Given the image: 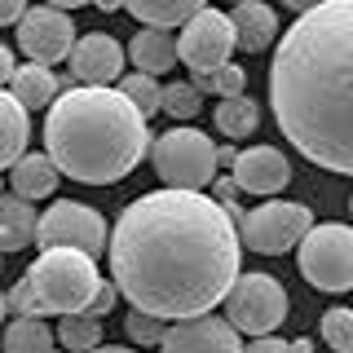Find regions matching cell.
<instances>
[{"label": "cell", "instance_id": "ba28073f", "mask_svg": "<svg viewBox=\"0 0 353 353\" xmlns=\"http://www.w3.org/2000/svg\"><path fill=\"white\" fill-rule=\"evenodd\" d=\"M309 225H314V212H309L305 203L265 199L261 208L243 212L239 234H243V243H248L252 252H261V256H283V252H292L296 243L309 234Z\"/></svg>", "mask_w": 353, "mask_h": 353}, {"label": "cell", "instance_id": "4dcf8cb0", "mask_svg": "<svg viewBox=\"0 0 353 353\" xmlns=\"http://www.w3.org/2000/svg\"><path fill=\"white\" fill-rule=\"evenodd\" d=\"M243 353H292V345H287V340H274V336H256Z\"/></svg>", "mask_w": 353, "mask_h": 353}, {"label": "cell", "instance_id": "52a82bcc", "mask_svg": "<svg viewBox=\"0 0 353 353\" xmlns=\"http://www.w3.org/2000/svg\"><path fill=\"white\" fill-rule=\"evenodd\" d=\"M287 309H292V301H287L283 283L274 274H239L225 292V318L239 327V336L243 331L248 336H270L287 318Z\"/></svg>", "mask_w": 353, "mask_h": 353}, {"label": "cell", "instance_id": "5b68a950", "mask_svg": "<svg viewBox=\"0 0 353 353\" xmlns=\"http://www.w3.org/2000/svg\"><path fill=\"white\" fill-rule=\"evenodd\" d=\"M150 159L163 185L172 190H203L216 176V146L208 132L190 124H172L163 137L150 141Z\"/></svg>", "mask_w": 353, "mask_h": 353}, {"label": "cell", "instance_id": "74e56055", "mask_svg": "<svg viewBox=\"0 0 353 353\" xmlns=\"http://www.w3.org/2000/svg\"><path fill=\"white\" fill-rule=\"evenodd\" d=\"M88 353H132V349H124V345H97V349H88Z\"/></svg>", "mask_w": 353, "mask_h": 353}, {"label": "cell", "instance_id": "f1b7e54d", "mask_svg": "<svg viewBox=\"0 0 353 353\" xmlns=\"http://www.w3.org/2000/svg\"><path fill=\"white\" fill-rule=\"evenodd\" d=\"M212 93L216 97H234V93H243L248 88V71L243 66H234V62H221V66H212Z\"/></svg>", "mask_w": 353, "mask_h": 353}, {"label": "cell", "instance_id": "e0dca14e", "mask_svg": "<svg viewBox=\"0 0 353 353\" xmlns=\"http://www.w3.org/2000/svg\"><path fill=\"white\" fill-rule=\"evenodd\" d=\"M58 181H62V172H58V163L49 159V154H27L22 150L14 163H9V185H14V194L22 199H49L53 190H58Z\"/></svg>", "mask_w": 353, "mask_h": 353}, {"label": "cell", "instance_id": "9a60e30c", "mask_svg": "<svg viewBox=\"0 0 353 353\" xmlns=\"http://www.w3.org/2000/svg\"><path fill=\"white\" fill-rule=\"evenodd\" d=\"M230 27H234V49L243 53H265L279 40V14L261 0H239L230 9Z\"/></svg>", "mask_w": 353, "mask_h": 353}, {"label": "cell", "instance_id": "b9f144b4", "mask_svg": "<svg viewBox=\"0 0 353 353\" xmlns=\"http://www.w3.org/2000/svg\"><path fill=\"white\" fill-rule=\"evenodd\" d=\"M49 353H53V349H49ZM66 353H71V349H66Z\"/></svg>", "mask_w": 353, "mask_h": 353}, {"label": "cell", "instance_id": "836d02e7", "mask_svg": "<svg viewBox=\"0 0 353 353\" xmlns=\"http://www.w3.org/2000/svg\"><path fill=\"white\" fill-rule=\"evenodd\" d=\"M44 5H58V9H80V5H93V0H44Z\"/></svg>", "mask_w": 353, "mask_h": 353}, {"label": "cell", "instance_id": "4316f807", "mask_svg": "<svg viewBox=\"0 0 353 353\" xmlns=\"http://www.w3.org/2000/svg\"><path fill=\"white\" fill-rule=\"evenodd\" d=\"M323 345L331 353H353V309H327L323 314Z\"/></svg>", "mask_w": 353, "mask_h": 353}, {"label": "cell", "instance_id": "e575fe53", "mask_svg": "<svg viewBox=\"0 0 353 353\" xmlns=\"http://www.w3.org/2000/svg\"><path fill=\"white\" fill-rule=\"evenodd\" d=\"M97 9H102V14H115V9H124V0H93Z\"/></svg>", "mask_w": 353, "mask_h": 353}, {"label": "cell", "instance_id": "30bf717a", "mask_svg": "<svg viewBox=\"0 0 353 353\" xmlns=\"http://www.w3.org/2000/svg\"><path fill=\"white\" fill-rule=\"evenodd\" d=\"M75 27H71V14L58 5H36L18 18V49L27 53V62H40V66H53L62 58H71L75 49Z\"/></svg>", "mask_w": 353, "mask_h": 353}, {"label": "cell", "instance_id": "f35d334b", "mask_svg": "<svg viewBox=\"0 0 353 353\" xmlns=\"http://www.w3.org/2000/svg\"><path fill=\"white\" fill-rule=\"evenodd\" d=\"M292 353H314V340H292Z\"/></svg>", "mask_w": 353, "mask_h": 353}, {"label": "cell", "instance_id": "3957f363", "mask_svg": "<svg viewBox=\"0 0 353 353\" xmlns=\"http://www.w3.org/2000/svg\"><path fill=\"white\" fill-rule=\"evenodd\" d=\"M146 115L115 84L62 88L44 119V146L62 176L84 185H115L150 150Z\"/></svg>", "mask_w": 353, "mask_h": 353}, {"label": "cell", "instance_id": "8992f818", "mask_svg": "<svg viewBox=\"0 0 353 353\" xmlns=\"http://www.w3.org/2000/svg\"><path fill=\"white\" fill-rule=\"evenodd\" d=\"M296 261L309 287L353 292V225H340V221L309 225V234L296 243Z\"/></svg>", "mask_w": 353, "mask_h": 353}, {"label": "cell", "instance_id": "d4e9b609", "mask_svg": "<svg viewBox=\"0 0 353 353\" xmlns=\"http://www.w3.org/2000/svg\"><path fill=\"white\" fill-rule=\"evenodd\" d=\"M119 93L128 97L132 106L141 110V115H159V102H163V84L154 80V75H146V71H132V75H119Z\"/></svg>", "mask_w": 353, "mask_h": 353}, {"label": "cell", "instance_id": "7a4b0ae2", "mask_svg": "<svg viewBox=\"0 0 353 353\" xmlns=\"http://www.w3.org/2000/svg\"><path fill=\"white\" fill-rule=\"evenodd\" d=\"M270 106L309 163L353 176V0H318L279 36Z\"/></svg>", "mask_w": 353, "mask_h": 353}, {"label": "cell", "instance_id": "d6a6232c", "mask_svg": "<svg viewBox=\"0 0 353 353\" xmlns=\"http://www.w3.org/2000/svg\"><path fill=\"white\" fill-rule=\"evenodd\" d=\"M14 71H18V62H14V53L0 44V88H9V80H14Z\"/></svg>", "mask_w": 353, "mask_h": 353}, {"label": "cell", "instance_id": "d590c367", "mask_svg": "<svg viewBox=\"0 0 353 353\" xmlns=\"http://www.w3.org/2000/svg\"><path fill=\"white\" fill-rule=\"evenodd\" d=\"M283 5H287V9H296V14H305V9H314L318 0H283Z\"/></svg>", "mask_w": 353, "mask_h": 353}, {"label": "cell", "instance_id": "8d00e7d4", "mask_svg": "<svg viewBox=\"0 0 353 353\" xmlns=\"http://www.w3.org/2000/svg\"><path fill=\"white\" fill-rule=\"evenodd\" d=\"M234 154H239V150H230V146H216V163H234Z\"/></svg>", "mask_w": 353, "mask_h": 353}, {"label": "cell", "instance_id": "1f68e13d", "mask_svg": "<svg viewBox=\"0 0 353 353\" xmlns=\"http://www.w3.org/2000/svg\"><path fill=\"white\" fill-rule=\"evenodd\" d=\"M22 14H27V0H0V27L18 22Z\"/></svg>", "mask_w": 353, "mask_h": 353}, {"label": "cell", "instance_id": "7bdbcfd3", "mask_svg": "<svg viewBox=\"0 0 353 353\" xmlns=\"http://www.w3.org/2000/svg\"><path fill=\"white\" fill-rule=\"evenodd\" d=\"M234 5H239V0H234Z\"/></svg>", "mask_w": 353, "mask_h": 353}, {"label": "cell", "instance_id": "7c38bea8", "mask_svg": "<svg viewBox=\"0 0 353 353\" xmlns=\"http://www.w3.org/2000/svg\"><path fill=\"white\" fill-rule=\"evenodd\" d=\"M163 353H243L239 327L230 318H176L172 327H163L159 340Z\"/></svg>", "mask_w": 353, "mask_h": 353}, {"label": "cell", "instance_id": "484cf974", "mask_svg": "<svg viewBox=\"0 0 353 353\" xmlns=\"http://www.w3.org/2000/svg\"><path fill=\"white\" fill-rule=\"evenodd\" d=\"M163 115H172V124H190V119L203 110V93L194 84H163V102H159Z\"/></svg>", "mask_w": 353, "mask_h": 353}, {"label": "cell", "instance_id": "5bb4252c", "mask_svg": "<svg viewBox=\"0 0 353 353\" xmlns=\"http://www.w3.org/2000/svg\"><path fill=\"white\" fill-rule=\"evenodd\" d=\"M230 168H234V185H239V190L261 194V199L279 194L283 185L292 181V163H287V159H283V150H274V146L239 150Z\"/></svg>", "mask_w": 353, "mask_h": 353}, {"label": "cell", "instance_id": "603a6c76", "mask_svg": "<svg viewBox=\"0 0 353 353\" xmlns=\"http://www.w3.org/2000/svg\"><path fill=\"white\" fill-rule=\"evenodd\" d=\"M256 124H261V110H256V102H252V97H243V93L221 97V106H216V128L225 132V137H248V132H256Z\"/></svg>", "mask_w": 353, "mask_h": 353}, {"label": "cell", "instance_id": "ac0fdd59", "mask_svg": "<svg viewBox=\"0 0 353 353\" xmlns=\"http://www.w3.org/2000/svg\"><path fill=\"white\" fill-rule=\"evenodd\" d=\"M128 58H132L137 71L163 75V71L176 66V36L168 27H141L137 36H132V44H128Z\"/></svg>", "mask_w": 353, "mask_h": 353}, {"label": "cell", "instance_id": "277c9868", "mask_svg": "<svg viewBox=\"0 0 353 353\" xmlns=\"http://www.w3.org/2000/svg\"><path fill=\"white\" fill-rule=\"evenodd\" d=\"M97 283V261L80 248H44L36 265H27L22 283L14 287L9 305L18 314H36V318H49V314H80L93 301Z\"/></svg>", "mask_w": 353, "mask_h": 353}, {"label": "cell", "instance_id": "cb8c5ba5", "mask_svg": "<svg viewBox=\"0 0 353 353\" xmlns=\"http://www.w3.org/2000/svg\"><path fill=\"white\" fill-rule=\"evenodd\" d=\"M58 340H62V349H71V353H88V349H97L102 345V318H93V314H62V323H58Z\"/></svg>", "mask_w": 353, "mask_h": 353}, {"label": "cell", "instance_id": "60d3db41", "mask_svg": "<svg viewBox=\"0 0 353 353\" xmlns=\"http://www.w3.org/2000/svg\"><path fill=\"white\" fill-rule=\"evenodd\" d=\"M349 212H353V199H349Z\"/></svg>", "mask_w": 353, "mask_h": 353}, {"label": "cell", "instance_id": "9c48e42d", "mask_svg": "<svg viewBox=\"0 0 353 353\" xmlns=\"http://www.w3.org/2000/svg\"><path fill=\"white\" fill-rule=\"evenodd\" d=\"M36 239H40V248H80V252H88V256L97 261L106 252V221L88 203L58 199L49 212H40Z\"/></svg>", "mask_w": 353, "mask_h": 353}, {"label": "cell", "instance_id": "ab89813d", "mask_svg": "<svg viewBox=\"0 0 353 353\" xmlns=\"http://www.w3.org/2000/svg\"><path fill=\"white\" fill-rule=\"evenodd\" d=\"M5 309H9V301H5V296H0V318H5Z\"/></svg>", "mask_w": 353, "mask_h": 353}, {"label": "cell", "instance_id": "f546056e", "mask_svg": "<svg viewBox=\"0 0 353 353\" xmlns=\"http://www.w3.org/2000/svg\"><path fill=\"white\" fill-rule=\"evenodd\" d=\"M115 296H119V287H115V279H102L97 283V292H93V301H88V309L84 314H93V318H102V314H110V305H115Z\"/></svg>", "mask_w": 353, "mask_h": 353}, {"label": "cell", "instance_id": "4fadbf2b", "mask_svg": "<svg viewBox=\"0 0 353 353\" xmlns=\"http://www.w3.org/2000/svg\"><path fill=\"white\" fill-rule=\"evenodd\" d=\"M124 58L128 53L115 44V36L88 31V36H80L75 49H71V80H80V84H115L119 75H124Z\"/></svg>", "mask_w": 353, "mask_h": 353}, {"label": "cell", "instance_id": "7402d4cb", "mask_svg": "<svg viewBox=\"0 0 353 353\" xmlns=\"http://www.w3.org/2000/svg\"><path fill=\"white\" fill-rule=\"evenodd\" d=\"M0 349L5 353H49L53 349V331L44 327V318L36 314H18L14 323L0 336Z\"/></svg>", "mask_w": 353, "mask_h": 353}, {"label": "cell", "instance_id": "ffe728a7", "mask_svg": "<svg viewBox=\"0 0 353 353\" xmlns=\"http://www.w3.org/2000/svg\"><path fill=\"white\" fill-rule=\"evenodd\" d=\"M27 137H31L27 106H22L9 88H0V168H9V163L27 150Z\"/></svg>", "mask_w": 353, "mask_h": 353}, {"label": "cell", "instance_id": "8fae6325", "mask_svg": "<svg viewBox=\"0 0 353 353\" xmlns=\"http://www.w3.org/2000/svg\"><path fill=\"white\" fill-rule=\"evenodd\" d=\"M234 53V27H230V14H216V9H199V14L185 18L181 36H176V58H181L190 71H212V66L230 62Z\"/></svg>", "mask_w": 353, "mask_h": 353}, {"label": "cell", "instance_id": "d6986e66", "mask_svg": "<svg viewBox=\"0 0 353 353\" xmlns=\"http://www.w3.org/2000/svg\"><path fill=\"white\" fill-rule=\"evenodd\" d=\"M62 88H71V80H58V75H53L49 66H40V62L18 66L14 80H9V93H14L27 110H44V106H53V97H58Z\"/></svg>", "mask_w": 353, "mask_h": 353}, {"label": "cell", "instance_id": "6da1fadb", "mask_svg": "<svg viewBox=\"0 0 353 353\" xmlns=\"http://www.w3.org/2000/svg\"><path fill=\"white\" fill-rule=\"evenodd\" d=\"M106 252L119 296L132 309L176 323L225 301L243 248L225 203L163 185L119 212Z\"/></svg>", "mask_w": 353, "mask_h": 353}, {"label": "cell", "instance_id": "2e32d148", "mask_svg": "<svg viewBox=\"0 0 353 353\" xmlns=\"http://www.w3.org/2000/svg\"><path fill=\"white\" fill-rule=\"evenodd\" d=\"M36 225H40V216H36V203L31 199H22L14 190H0V252H22V248H31L36 243Z\"/></svg>", "mask_w": 353, "mask_h": 353}, {"label": "cell", "instance_id": "83f0119b", "mask_svg": "<svg viewBox=\"0 0 353 353\" xmlns=\"http://www.w3.org/2000/svg\"><path fill=\"white\" fill-rule=\"evenodd\" d=\"M124 331H128V340H137V345H159L163 340V318L146 314V309H132L124 318Z\"/></svg>", "mask_w": 353, "mask_h": 353}, {"label": "cell", "instance_id": "44dd1931", "mask_svg": "<svg viewBox=\"0 0 353 353\" xmlns=\"http://www.w3.org/2000/svg\"><path fill=\"white\" fill-rule=\"evenodd\" d=\"M208 0H124V9L141 27H176L190 14H199Z\"/></svg>", "mask_w": 353, "mask_h": 353}]
</instances>
